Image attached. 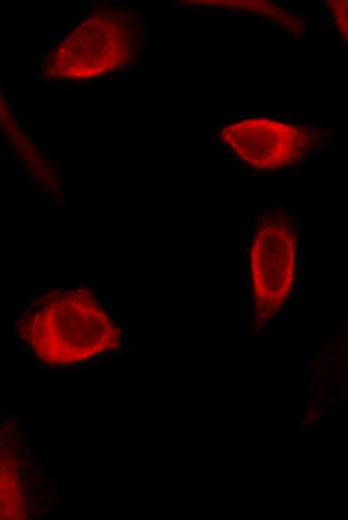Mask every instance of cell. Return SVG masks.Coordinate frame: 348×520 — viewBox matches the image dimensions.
Here are the masks:
<instances>
[{
	"label": "cell",
	"instance_id": "52a82bcc",
	"mask_svg": "<svg viewBox=\"0 0 348 520\" xmlns=\"http://www.w3.org/2000/svg\"><path fill=\"white\" fill-rule=\"evenodd\" d=\"M54 54V50L53 49H50L49 52H48V56L49 57H52Z\"/></svg>",
	"mask_w": 348,
	"mask_h": 520
},
{
	"label": "cell",
	"instance_id": "3957f363",
	"mask_svg": "<svg viewBox=\"0 0 348 520\" xmlns=\"http://www.w3.org/2000/svg\"><path fill=\"white\" fill-rule=\"evenodd\" d=\"M221 143L244 167L257 173L286 171L303 165L320 149V127L269 115L234 118L218 131Z\"/></svg>",
	"mask_w": 348,
	"mask_h": 520
},
{
	"label": "cell",
	"instance_id": "277c9868",
	"mask_svg": "<svg viewBox=\"0 0 348 520\" xmlns=\"http://www.w3.org/2000/svg\"><path fill=\"white\" fill-rule=\"evenodd\" d=\"M328 3L333 28L347 43V1H329Z\"/></svg>",
	"mask_w": 348,
	"mask_h": 520
},
{
	"label": "cell",
	"instance_id": "6da1fadb",
	"mask_svg": "<svg viewBox=\"0 0 348 520\" xmlns=\"http://www.w3.org/2000/svg\"><path fill=\"white\" fill-rule=\"evenodd\" d=\"M21 326L35 353L55 365L90 359L120 340L115 323L87 290L45 296Z\"/></svg>",
	"mask_w": 348,
	"mask_h": 520
},
{
	"label": "cell",
	"instance_id": "7a4b0ae2",
	"mask_svg": "<svg viewBox=\"0 0 348 520\" xmlns=\"http://www.w3.org/2000/svg\"><path fill=\"white\" fill-rule=\"evenodd\" d=\"M302 229L288 210H266L252 229L247 248V278L255 325L272 321L295 290Z\"/></svg>",
	"mask_w": 348,
	"mask_h": 520
},
{
	"label": "cell",
	"instance_id": "8992f818",
	"mask_svg": "<svg viewBox=\"0 0 348 520\" xmlns=\"http://www.w3.org/2000/svg\"><path fill=\"white\" fill-rule=\"evenodd\" d=\"M93 84H94V82L92 81V79L84 81V87H88V86L93 85Z\"/></svg>",
	"mask_w": 348,
	"mask_h": 520
},
{
	"label": "cell",
	"instance_id": "5b68a950",
	"mask_svg": "<svg viewBox=\"0 0 348 520\" xmlns=\"http://www.w3.org/2000/svg\"><path fill=\"white\" fill-rule=\"evenodd\" d=\"M51 35H52V40L54 41L56 37H58V36L61 35V33L58 32V31H53V32L51 33Z\"/></svg>",
	"mask_w": 348,
	"mask_h": 520
}]
</instances>
